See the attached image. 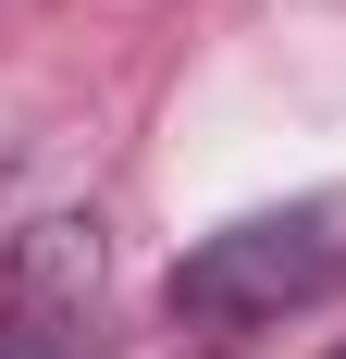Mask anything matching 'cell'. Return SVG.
<instances>
[{
    "instance_id": "cell-1",
    "label": "cell",
    "mask_w": 346,
    "mask_h": 359,
    "mask_svg": "<svg viewBox=\"0 0 346 359\" xmlns=\"http://www.w3.org/2000/svg\"><path fill=\"white\" fill-rule=\"evenodd\" d=\"M334 273H346V248L321 211H260V223H223L210 248L173 260V323H272V310L321 297Z\"/></svg>"
},
{
    "instance_id": "cell-2",
    "label": "cell",
    "mask_w": 346,
    "mask_h": 359,
    "mask_svg": "<svg viewBox=\"0 0 346 359\" xmlns=\"http://www.w3.org/2000/svg\"><path fill=\"white\" fill-rule=\"evenodd\" d=\"M87 310H99V236L37 223L0 285V359H87Z\"/></svg>"
},
{
    "instance_id": "cell-3",
    "label": "cell",
    "mask_w": 346,
    "mask_h": 359,
    "mask_svg": "<svg viewBox=\"0 0 346 359\" xmlns=\"http://www.w3.org/2000/svg\"><path fill=\"white\" fill-rule=\"evenodd\" d=\"M334 359H346V347H334Z\"/></svg>"
}]
</instances>
